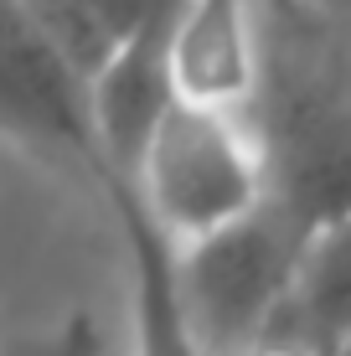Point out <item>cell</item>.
<instances>
[{
  "label": "cell",
  "mask_w": 351,
  "mask_h": 356,
  "mask_svg": "<svg viewBox=\"0 0 351 356\" xmlns=\"http://www.w3.org/2000/svg\"><path fill=\"white\" fill-rule=\"evenodd\" d=\"M248 129L263 155V202L305 243L351 212V36L300 0H263V78Z\"/></svg>",
  "instance_id": "6da1fadb"
},
{
  "label": "cell",
  "mask_w": 351,
  "mask_h": 356,
  "mask_svg": "<svg viewBox=\"0 0 351 356\" xmlns=\"http://www.w3.org/2000/svg\"><path fill=\"white\" fill-rule=\"evenodd\" d=\"M129 186H135L145 217L176 248L243 222L269 196L263 155H259L248 119L191 108V104L165 108Z\"/></svg>",
  "instance_id": "7a4b0ae2"
},
{
  "label": "cell",
  "mask_w": 351,
  "mask_h": 356,
  "mask_svg": "<svg viewBox=\"0 0 351 356\" xmlns=\"http://www.w3.org/2000/svg\"><path fill=\"white\" fill-rule=\"evenodd\" d=\"M305 238L269 202L243 222L176 248V294L207 356H253L279 321Z\"/></svg>",
  "instance_id": "3957f363"
},
{
  "label": "cell",
  "mask_w": 351,
  "mask_h": 356,
  "mask_svg": "<svg viewBox=\"0 0 351 356\" xmlns=\"http://www.w3.org/2000/svg\"><path fill=\"white\" fill-rule=\"evenodd\" d=\"M0 140L93 191L108 170L88 114V83L21 0H0Z\"/></svg>",
  "instance_id": "277c9868"
},
{
  "label": "cell",
  "mask_w": 351,
  "mask_h": 356,
  "mask_svg": "<svg viewBox=\"0 0 351 356\" xmlns=\"http://www.w3.org/2000/svg\"><path fill=\"white\" fill-rule=\"evenodd\" d=\"M165 67L176 104L248 119L263 78V0H176Z\"/></svg>",
  "instance_id": "5b68a950"
},
{
  "label": "cell",
  "mask_w": 351,
  "mask_h": 356,
  "mask_svg": "<svg viewBox=\"0 0 351 356\" xmlns=\"http://www.w3.org/2000/svg\"><path fill=\"white\" fill-rule=\"evenodd\" d=\"M171 16L155 21L150 31H140L129 47H119L88 78V114H93V134H99V155H104V165L114 170V176H124V181L135 176L155 124H161L165 108L176 104L171 67H165Z\"/></svg>",
  "instance_id": "8992f818"
},
{
  "label": "cell",
  "mask_w": 351,
  "mask_h": 356,
  "mask_svg": "<svg viewBox=\"0 0 351 356\" xmlns=\"http://www.w3.org/2000/svg\"><path fill=\"white\" fill-rule=\"evenodd\" d=\"M99 196L108 202L124 238V259L135 274V356H207L197 346L176 294V243L145 217L135 186L114 170H104Z\"/></svg>",
  "instance_id": "52a82bcc"
},
{
  "label": "cell",
  "mask_w": 351,
  "mask_h": 356,
  "mask_svg": "<svg viewBox=\"0 0 351 356\" xmlns=\"http://www.w3.org/2000/svg\"><path fill=\"white\" fill-rule=\"evenodd\" d=\"M279 321L316 356H351V212L305 243Z\"/></svg>",
  "instance_id": "ba28073f"
},
{
  "label": "cell",
  "mask_w": 351,
  "mask_h": 356,
  "mask_svg": "<svg viewBox=\"0 0 351 356\" xmlns=\"http://www.w3.org/2000/svg\"><path fill=\"white\" fill-rule=\"evenodd\" d=\"M21 6L88 83L119 47L171 16L176 0H21Z\"/></svg>",
  "instance_id": "9c48e42d"
},
{
  "label": "cell",
  "mask_w": 351,
  "mask_h": 356,
  "mask_svg": "<svg viewBox=\"0 0 351 356\" xmlns=\"http://www.w3.org/2000/svg\"><path fill=\"white\" fill-rule=\"evenodd\" d=\"M0 356H104V330L88 310H72L57 325L16 336L0 346Z\"/></svg>",
  "instance_id": "30bf717a"
},
{
  "label": "cell",
  "mask_w": 351,
  "mask_h": 356,
  "mask_svg": "<svg viewBox=\"0 0 351 356\" xmlns=\"http://www.w3.org/2000/svg\"><path fill=\"white\" fill-rule=\"evenodd\" d=\"M310 16H320L325 26H336L341 36H351V0H300Z\"/></svg>",
  "instance_id": "8fae6325"
}]
</instances>
